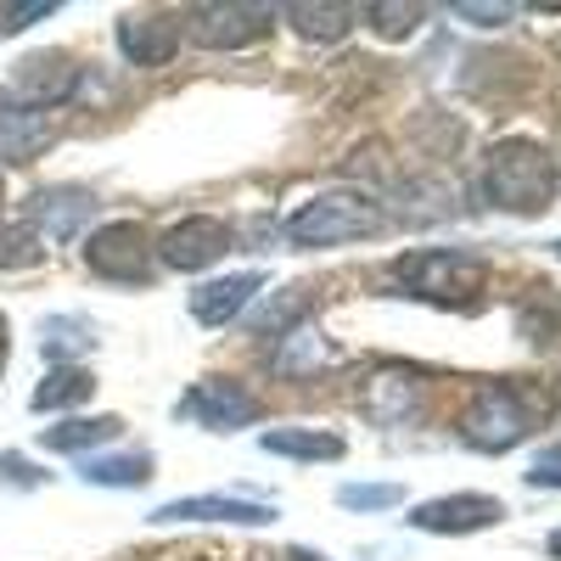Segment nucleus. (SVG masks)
Returning a JSON list of instances; mask_svg holds the SVG:
<instances>
[{
	"mask_svg": "<svg viewBox=\"0 0 561 561\" xmlns=\"http://www.w3.org/2000/svg\"><path fill=\"white\" fill-rule=\"evenodd\" d=\"M528 483H534V489H561V444L534 455V466H528Z\"/></svg>",
	"mask_w": 561,
	"mask_h": 561,
	"instance_id": "a878e982",
	"label": "nucleus"
},
{
	"mask_svg": "<svg viewBox=\"0 0 561 561\" xmlns=\"http://www.w3.org/2000/svg\"><path fill=\"white\" fill-rule=\"evenodd\" d=\"M7 354H12V325H7V314H0V370H7Z\"/></svg>",
	"mask_w": 561,
	"mask_h": 561,
	"instance_id": "c85d7f7f",
	"label": "nucleus"
},
{
	"mask_svg": "<svg viewBox=\"0 0 561 561\" xmlns=\"http://www.w3.org/2000/svg\"><path fill=\"white\" fill-rule=\"evenodd\" d=\"M0 478H7V483H39V472H34V466L23 460V455H0Z\"/></svg>",
	"mask_w": 561,
	"mask_h": 561,
	"instance_id": "cd10ccee",
	"label": "nucleus"
},
{
	"mask_svg": "<svg viewBox=\"0 0 561 561\" xmlns=\"http://www.w3.org/2000/svg\"><path fill=\"white\" fill-rule=\"evenodd\" d=\"M511 12H517V7H472V0H460V7H455V18H472L478 28H494V23H505Z\"/></svg>",
	"mask_w": 561,
	"mask_h": 561,
	"instance_id": "bb28decb",
	"label": "nucleus"
},
{
	"mask_svg": "<svg viewBox=\"0 0 561 561\" xmlns=\"http://www.w3.org/2000/svg\"><path fill=\"white\" fill-rule=\"evenodd\" d=\"M259 287H264L259 270L225 275V280H203V287L192 293V320H197V325H225V320H237V314L253 304Z\"/></svg>",
	"mask_w": 561,
	"mask_h": 561,
	"instance_id": "4468645a",
	"label": "nucleus"
},
{
	"mask_svg": "<svg viewBox=\"0 0 561 561\" xmlns=\"http://www.w3.org/2000/svg\"><path fill=\"white\" fill-rule=\"evenodd\" d=\"M90 208H96V197L84 192V185H51V192H34V203H28V230L39 237H51V242H68L73 230L90 219Z\"/></svg>",
	"mask_w": 561,
	"mask_h": 561,
	"instance_id": "f8f14e48",
	"label": "nucleus"
},
{
	"mask_svg": "<svg viewBox=\"0 0 561 561\" xmlns=\"http://www.w3.org/2000/svg\"><path fill=\"white\" fill-rule=\"evenodd\" d=\"M45 140H51V124H45V113L0 107V158H7V163H28L34 152H45Z\"/></svg>",
	"mask_w": 561,
	"mask_h": 561,
	"instance_id": "dca6fc26",
	"label": "nucleus"
},
{
	"mask_svg": "<svg viewBox=\"0 0 561 561\" xmlns=\"http://www.w3.org/2000/svg\"><path fill=\"white\" fill-rule=\"evenodd\" d=\"M505 517V505L494 494H438V500H421L410 511V528L421 534H478L494 528Z\"/></svg>",
	"mask_w": 561,
	"mask_h": 561,
	"instance_id": "6e6552de",
	"label": "nucleus"
},
{
	"mask_svg": "<svg viewBox=\"0 0 561 561\" xmlns=\"http://www.w3.org/2000/svg\"><path fill=\"white\" fill-rule=\"evenodd\" d=\"M270 517H275V505L242 500V494H192V500H169L152 511V523H242V528H264Z\"/></svg>",
	"mask_w": 561,
	"mask_h": 561,
	"instance_id": "9b49d317",
	"label": "nucleus"
},
{
	"mask_svg": "<svg viewBox=\"0 0 561 561\" xmlns=\"http://www.w3.org/2000/svg\"><path fill=\"white\" fill-rule=\"evenodd\" d=\"M39 259V237L18 219H0V270H23Z\"/></svg>",
	"mask_w": 561,
	"mask_h": 561,
	"instance_id": "4be33fe9",
	"label": "nucleus"
},
{
	"mask_svg": "<svg viewBox=\"0 0 561 561\" xmlns=\"http://www.w3.org/2000/svg\"><path fill=\"white\" fill-rule=\"evenodd\" d=\"M264 455H287V460H337L343 438L337 433H314V427H270L259 438Z\"/></svg>",
	"mask_w": 561,
	"mask_h": 561,
	"instance_id": "f3484780",
	"label": "nucleus"
},
{
	"mask_svg": "<svg viewBox=\"0 0 561 561\" xmlns=\"http://www.w3.org/2000/svg\"><path fill=\"white\" fill-rule=\"evenodd\" d=\"M79 478L96 483V489H140L152 478V455L147 449H140V455H84Z\"/></svg>",
	"mask_w": 561,
	"mask_h": 561,
	"instance_id": "a211bd4d",
	"label": "nucleus"
},
{
	"mask_svg": "<svg viewBox=\"0 0 561 561\" xmlns=\"http://www.w3.org/2000/svg\"><path fill=\"white\" fill-rule=\"evenodd\" d=\"M96 393V377L90 370H79V365H57L51 377H45L39 388H34V410H68V404H79V399H90Z\"/></svg>",
	"mask_w": 561,
	"mask_h": 561,
	"instance_id": "aec40b11",
	"label": "nucleus"
},
{
	"mask_svg": "<svg viewBox=\"0 0 561 561\" xmlns=\"http://www.w3.org/2000/svg\"><path fill=\"white\" fill-rule=\"evenodd\" d=\"M365 18H370V28H377L382 39H404V34H415V23L427 12H421V7H382V0H377V7H365Z\"/></svg>",
	"mask_w": 561,
	"mask_h": 561,
	"instance_id": "b1692460",
	"label": "nucleus"
},
{
	"mask_svg": "<svg viewBox=\"0 0 561 561\" xmlns=\"http://www.w3.org/2000/svg\"><path fill=\"white\" fill-rule=\"evenodd\" d=\"M84 68L68 57V51H39V57H23L0 90V107H18V113H45V107H62L73 90H79Z\"/></svg>",
	"mask_w": 561,
	"mask_h": 561,
	"instance_id": "7ed1b4c3",
	"label": "nucleus"
},
{
	"mask_svg": "<svg viewBox=\"0 0 561 561\" xmlns=\"http://www.w3.org/2000/svg\"><path fill=\"white\" fill-rule=\"evenodd\" d=\"M124 433V421L118 415H79V421H62V427H45L39 444L45 449H57V455H84V449H96V444H113Z\"/></svg>",
	"mask_w": 561,
	"mask_h": 561,
	"instance_id": "2eb2a0df",
	"label": "nucleus"
},
{
	"mask_svg": "<svg viewBox=\"0 0 561 561\" xmlns=\"http://www.w3.org/2000/svg\"><path fill=\"white\" fill-rule=\"evenodd\" d=\"M382 225H388V214L370 197H359V192H325V197H309L287 219V242L293 248H337V242L377 237Z\"/></svg>",
	"mask_w": 561,
	"mask_h": 561,
	"instance_id": "f03ea898",
	"label": "nucleus"
},
{
	"mask_svg": "<svg viewBox=\"0 0 561 561\" xmlns=\"http://www.w3.org/2000/svg\"><path fill=\"white\" fill-rule=\"evenodd\" d=\"M152 259H158L152 237L135 219H113L102 230H90V242H84V264L96 275H107V280H147Z\"/></svg>",
	"mask_w": 561,
	"mask_h": 561,
	"instance_id": "39448f33",
	"label": "nucleus"
},
{
	"mask_svg": "<svg viewBox=\"0 0 561 561\" xmlns=\"http://www.w3.org/2000/svg\"><path fill=\"white\" fill-rule=\"evenodd\" d=\"M275 23V7H248V0H230V7H197L192 12V34L208 51H237V45L264 39Z\"/></svg>",
	"mask_w": 561,
	"mask_h": 561,
	"instance_id": "423d86ee",
	"label": "nucleus"
},
{
	"mask_svg": "<svg viewBox=\"0 0 561 561\" xmlns=\"http://www.w3.org/2000/svg\"><path fill=\"white\" fill-rule=\"evenodd\" d=\"M528 427H534V415H528L517 388H483L472 399V410L460 415V438L483 455H505L511 444L528 438Z\"/></svg>",
	"mask_w": 561,
	"mask_h": 561,
	"instance_id": "20e7f679",
	"label": "nucleus"
},
{
	"mask_svg": "<svg viewBox=\"0 0 561 561\" xmlns=\"http://www.w3.org/2000/svg\"><path fill=\"white\" fill-rule=\"evenodd\" d=\"M399 500H404L399 483H343L337 489V505H348V511H382V505H399Z\"/></svg>",
	"mask_w": 561,
	"mask_h": 561,
	"instance_id": "5701e85b",
	"label": "nucleus"
},
{
	"mask_svg": "<svg viewBox=\"0 0 561 561\" xmlns=\"http://www.w3.org/2000/svg\"><path fill=\"white\" fill-rule=\"evenodd\" d=\"M90 343H96V325L79 320V314H57V320H45V325H39V348L51 354V359L84 354Z\"/></svg>",
	"mask_w": 561,
	"mask_h": 561,
	"instance_id": "412c9836",
	"label": "nucleus"
},
{
	"mask_svg": "<svg viewBox=\"0 0 561 561\" xmlns=\"http://www.w3.org/2000/svg\"><path fill=\"white\" fill-rule=\"evenodd\" d=\"M230 248V225L214 219V214H192V219H180L163 230V242H158V259L169 270H208L214 259H225Z\"/></svg>",
	"mask_w": 561,
	"mask_h": 561,
	"instance_id": "0eeeda50",
	"label": "nucleus"
},
{
	"mask_svg": "<svg viewBox=\"0 0 561 561\" xmlns=\"http://www.w3.org/2000/svg\"><path fill=\"white\" fill-rule=\"evenodd\" d=\"M180 415L185 421H197V427H208V433H237V427H248V421H259V399L248 393V388H237V382H197L192 393L180 399Z\"/></svg>",
	"mask_w": 561,
	"mask_h": 561,
	"instance_id": "1a4fd4ad",
	"label": "nucleus"
},
{
	"mask_svg": "<svg viewBox=\"0 0 561 561\" xmlns=\"http://www.w3.org/2000/svg\"><path fill=\"white\" fill-rule=\"evenodd\" d=\"M556 185H561V163L545 140H500L489 152L483 192L505 214H539L556 197Z\"/></svg>",
	"mask_w": 561,
	"mask_h": 561,
	"instance_id": "f257e3e1",
	"label": "nucleus"
},
{
	"mask_svg": "<svg viewBox=\"0 0 561 561\" xmlns=\"http://www.w3.org/2000/svg\"><path fill=\"white\" fill-rule=\"evenodd\" d=\"M293 561H325V556H309V550H298V556H293Z\"/></svg>",
	"mask_w": 561,
	"mask_h": 561,
	"instance_id": "7c9ffc66",
	"label": "nucleus"
},
{
	"mask_svg": "<svg viewBox=\"0 0 561 561\" xmlns=\"http://www.w3.org/2000/svg\"><path fill=\"white\" fill-rule=\"evenodd\" d=\"M57 12V0H28V7H0V34H18L39 18H51Z\"/></svg>",
	"mask_w": 561,
	"mask_h": 561,
	"instance_id": "393cba45",
	"label": "nucleus"
},
{
	"mask_svg": "<svg viewBox=\"0 0 561 561\" xmlns=\"http://www.w3.org/2000/svg\"><path fill=\"white\" fill-rule=\"evenodd\" d=\"M180 45V18H163V12H147V18H124L118 23V51L135 62V68H158L174 57Z\"/></svg>",
	"mask_w": 561,
	"mask_h": 561,
	"instance_id": "ddd939ff",
	"label": "nucleus"
},
{
	"mask_svg": "<svg viewBox=\"0 0 561 561\" xmlns=\"http://www.w3.org/2000/svg\"><path fill=\"white\" fill-rule=\"evenodd\" d=\"M280 18H287L304 39H343L354 28V7H309V0H298V7H280Z\"/></svg>",
	"mask_w": 561,
	"mask_h": 561,
	"instance_id": "6ab92c4d",
	"label": "nucleus"
},
{
	"mask_svg": "<svg viewBox=\"0 0 561 561\" xmlns=\"http://www.w3.org/2000/svg\"><path fill=\"white\" fill-rule=\"evenodd\" d=\"M550 556H556V561H561V528H556V534H550Z\"/></svg>",
	"mask_w": 561,
	"mask_h": 561,
	"instance_id": "c756f323",
	"label": "nucleus"
},
{
	"mask_svg": "<svg viewBox=\"0 0 561 561\" xmlns=\"http://www.w3.org/2000/svg\"><path fill=\"white\" fill-rule=\"evenodd\" d=\"M399 275L421 298H460V293H478L483 264L466 253H410V259H399Z\"/></svg>",
	"mask_w": 561,
	"mask_h": 561,
	"instance_id": "9d476101",
	"label": "nucleus"
}]
</instances>
